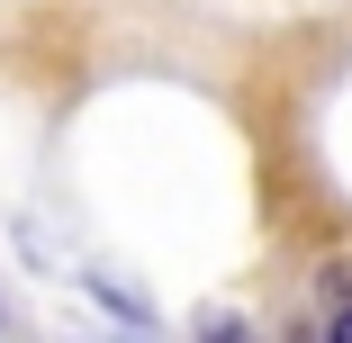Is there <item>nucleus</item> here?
I'll use <instances>...</instances> for the list:
<instances>
[{
    "label": "nucleus",
    "instance_id": "nucleus-1",
    "mask_svg": "<svg viewBox=\"0 0 352 343\" xmlns=\"http://www.w3.org/2000/svg\"><path fill=\"white\" fill-rule=\"evenodd\" d=\"M352 307V253H325L316 262V316H343Z\"/></svg>",
    "mask_w": 352,
    "mask_h": 343
},
{
    "label": "nucleus",
    "instance_id": "nucleus-2",
    "mask_svg": "<svg viewBox=\"0 0 352 343\" xmlns=\"http://www.w3.org/2000/svg\"><path fill=\"white\" fill-rule=\"evenodd\" d=\"M199 343H253L244 316H199Z\"/></svg>",
    "mask_w": 352,
    "mask_h": 343
},
{
    "label": "nucleus",
    "instance_id": "nucleus-3",
    "mask_svg": "<svg viewBox=\"0 0 352 343\" xmlns=\"http://www.w3.org/2000/svg\"><path fill=\"white\" fill-rule=\"evenodd\" d=\"M325 343H352V307H343V316H325Z\"/></svg>",
    "mask_w": 352,
    "mask_h": 343
}]
</instances>
